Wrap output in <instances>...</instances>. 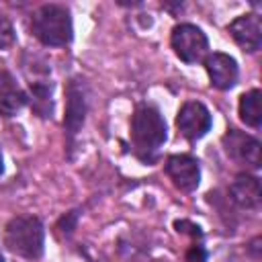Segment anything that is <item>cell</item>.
I'll return each instance as SVG.
<instances>
[{"instance_id":"17","label":"cell","mask_w":262,"mask_h":262,"mask_svg":"<svg viewBox=\"0 0 262 262\" xmlns=\"http://www.w3.org/2000/svg\"><path fill=\"white\" fill-rule=\"evenodd\" d=\"M76 219H78V211L68 213L66 217H61V221H59V229L66 231V233H70V231L74 229V225H76Z\"/></svg>"},{"instance_id":"9","label":"cell","mask_w":262,"mask_h":262,"mask_svg":"<svg viewBox=\"0 0 262 262\" xmlns=\"http://www.w3.org/2000/svg\"><path fill=\"white\" fill-rule=\"evenodd\" d=\"M205 70L209 74V80L211 84L217 88V90H229L235 86L237 82V76H239V68H237V61L227 55V53H209L205 57Z\"/></svg>"},{"instance_id":"2","label":"cell","mask_w":262,"mask_h":262,"mask_svg":"<svg viewBox=\"0 0 262 262\" xmlns=\"http://www.w3.org/2000/svg\"><path fill=\"white\" fill-rule=\"evenodd\" d=\"M33 35L47 47H63L74 37L70 10L61 4H43L31 16Z\"/></svg>"},{"instance_id":"8","label":"cell","mask_w":262,"mask_h":262,"mask_svg":"<svg viewBox=\"0 0 262 262\" xmlns=\"http://www.w3.org/2000/svg\"><path fill=\"white\" fill-rule=\"evenodd\" d=\"M227 33L248 53H254L262 45V20L258 14H242L229 23Z\"/></svg>"},{"instance_id":"3","label":"cell","mask_w":262,"mask_h":262,"mask_svg":"<svg viewBox=\"0 0 262 262\" xmlns=\"http://www.w3.org/2000/svg\"><path fill=\"white\" fill-rule=\"evenodd\" d=\"M4 244L12 254L20 258L27 260L41 258L45 244L43 223L33 215H18L10 219L4 229Z\"/></svg>"},{"instance_id":"5","label":"cell","mask_w":262,"mask_h":262,"mask_svg":"<svg viewBox=\"0 0 262 262\" xmlns=\"http://www.w3.org/2000/svg\"><path fill=\"white\" fill-rule=\"evenodd\" d=\"M211 125H213V117H211L209 108L199 100L184 102L176 115L178 133L188 141H196V139L205 137L209 133Z\"/></svg>"},{"instance_id":"11","label":"cell","mask_w":262,"mask_h":262,"mask_svg":"<svg viewBox=\"0 0 262 262\" xmlns=\"http://www.w3.org/2000/svg\"><path fill=\"white\" fill-rule=\"evenodd\" d=\"M229 196L242 209H256L260 205V180L252 174H237L229 186Z\"/></svg>"},{"instance_id":"6","label":"cell","mask_w":262,"mask_h":262,"mask_svg":"<svg viewBox=\"0 0 262 262\" xmlns=\"http://www.w3.org/2000/svg\"><path fill=\"white\" fill-rule=\"evenodd\" d=\"M221 143H223L225 154L231 160L252 166V168L260 166V141L256 137H252L244 131H237V129H229L221 137Z\"/></svg>"},{"instance_id":"10","label":"cell","mask_w":262,"mask_h":262,"mask_svg":"<svg viewBox=\"0 0 262 262\" xmlns=\"http://www.w3.org/2000/svg\"><path fill=\"white\" fill-rule=\"evenodd\" d=\"M84 117H86V94L80 82L72 80L66 88V117H63V127H66V135L70 141L82 129Z\"/></svg>"},{"instance_id":"14","label":"cell","mask_w":262,"mask_h":262,"mask_svg":"<svg viewBox=\"0 0 262 262\" xmlns=\"http://www.w3.org/2000/svg\"><path fill=\"white\" fill-rule=\"evenodd\" d=\"M31 104L41 117H51V111H53L51 84H47V82H31Z\"/></svg>"},{"instance_id":"19","label":"cell","mask_w":262,"mask_h":262,"mask_svg":"<svg viewBox=\"0 0 262 262\" xmlns=\"http://www.w3.org/2000/svg\"><path fill=\"white\" fill-rule=\"evenodd\" d=\"M0 262H4V254H2V250H0Z\"/></svg>"},{"instance_id":"4","label":"cell","mask_w":262,"mask_h":262,"mask_svg":"<svg viewBox=\"0 0 262 262\" xmlns=\"http://www.w3.org/2000/svg\"><path fill=\"white\" fill-rule=\"evenodd\" d=\"M170 43L174 53L184 61V63H199L203 61L209 53V41L207 35L190 23H180L172 29Z\"/></svg>"},{"instance_id":"18","label":"cell","mask_w":262,"mask_h":262,"mask_svg":"<svg viewBox=\"0 0 262 262\" xmlns=\"http://www.w3.org/2000/svg\"><path fill=\"white\" fill-rule=\"evenodd\" d=\"M4 172V164H2V154H0V174Z\"/></svg>"},{"instance_id":"7","label":"cell","mask_w":262,"mask_h":262,"mask_svg":"<svg viewBox=\"0 0 262 262\" xmlns=\"http://www.w3.org/2000/svg\"><path fill=\"white\" fill-rule=\"evenodd\" d=\"M166 174L172 180V184L182 190L190 192L201 182V166L199 160L188 154H174L166 160Z\"/></svg>"},{"instance_id":"1","label":"cell","mask_w":262,"mask_h":262,"mask_svg":"<svg viewBox=\"0 0 262 262\" xmlns=\"http://www.w3.org/2000/svg\"><path fill=\"white\" fill-rule=\"evenodd\" d=\"M166 139L168 127L162 113L151 104H139L131 117V145L135 156L141 162L151 164Z\"/></svg>"},{"instance_id":"16","label":"cell","mask_w":262,"mask_h":262,"mask_svg":"<svg viewBox=\"0 0 262 262\" xmlns=\"http://www.w3.org/2000/svg\"><path fill=\"white\" fill-rule=\"evenodd\" d=\"M188 262H207V252L203 250V246H192L186 254Z\"/></svg>"},{"instance_id":"12","label":"cell","mask_w":262,"mask_h":262,"mask_svg":"<svg viewBox=\"0 0 262 262\" xmlns=\"http://www.w3.org/2000/svg\"><path fill=\"white\" fill-rule=\"evenodd\" d=\"M27 100L29 96L16 84V80L8 72H0V115H16L27 104Z\"/></svg>"},{"instance_id":"15","label":"cell","mask_w":262,"mask_h":262,"mask_svg":"<svg viewBox=\"0 0 262 262\" xmlns=\"http://www.w3.org/2000/svg\"><path fill=\"white\" fill-rule=\"evenodd\" d=\"M14 41H16V37H14V29H12L10 20L6 16H0V51L12 47Z\"/></svg>"},{"instance_id":"13","label":"cell","mask_w":262,"mask_h":262,"mask_svg":"<svg viewBox=\"0 0 262 262\" xmlns=\"http://www.w3.org/2000/svg\"><path fill=\"white\" fill-rule=\"evenodd\" d=\"M260 98H262V94H260L258 88L248 90V92H244V94L239 96V106H237V111H239V119H242L248 127H252V129H258L260 123H262Z\"/></svg>"}]
</instances>
